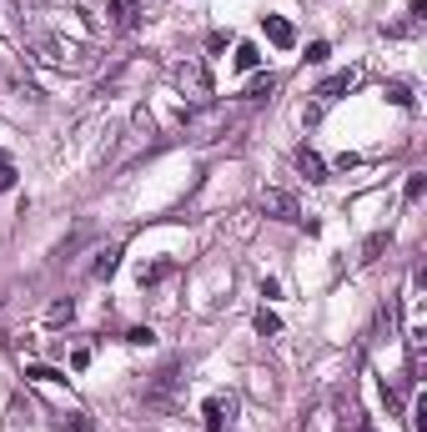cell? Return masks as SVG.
I'll return each mask as SVG.
<instances>
[{"mask_svg": "<svg viewBox=\"0 0 427 432\" xmlns=\"http://www.w3.org/2000/svg\"><path fill=\"white\" fill-rule=\"evenodd\" d=\"M232 412H237L232 397H206V402H201V422H206V432H222V427L232 422Z\"/></svg>", "mask_w": 427, "mask_h": 432, "instance_id": "obj_2", "label": "cell"}, {"mask_svg": "<svg viewBox=\"0 0 427 432\" xmlns=\"http://www.w3.org/2000/svg\"><path fill=\"white\" fill-rule=\"evenodd\" d=\"M166 272H171V261H156V266H146V272H141V287H146V282H161Z\"/></svg>", "mask_w": 427, "mask_h": 432, "instance_id": "obj_17", "label": "cell"}, {"mask_svg": "<svg viewBox=\"0 0 427 432\" xmlns=\"http://www.w3.org/2000/svg\"><path fill=\"white\" fill-rule=\"evenodd\" d=\"M76 317V302H56V307H50V322H71Z\"/></svg>", "mask_w": 427, "mask_h": 432, "instance_id": "obj_19", "label": "cell"}, {"mask_svg": "<svg viewBox=\"0 0 427 432\" xmlns=\"http://www.w3.org/2000/svg\"><path fill=\"white\" fill-rule=\"evenodd\" d=\"M256 332H261V337H277V332H282L277 312H266V307H261V312H256Z\"/></svg>", "mask_w": 427, "mask_h": 432, "instance_id": "obj_11", "label": "cell"}, {"mask_svg": "<svg viewBox=\"0 0 427 432\" xmlns=\"http://www.w3.org/2000/svg\"><path fill=\"white\" fill-rule=\"evenodd\" d=\"M106 16H111V25H116V30H131V25H136L131 0H111V6H106Z\"/></svg>", "mask_w": 427, "mask_h": 432, "instance_id": "obj_5", "label": "cell"}, {"mask_svg": "<svg viewBox=\"0 0 427 432\" xmlns=\"http://www.w3.org/2000/svg\"><path fill=\"white\" fill-rule=\"evenodd\" d=\"M256 66H261V50H256L251 40H241V45H237V71H256Z\"/></svg>", "mask_w": 427, "mask_h": 432, "instance_id": "obj_8", "label": "cell"}, {"mask_svg": "<svg viewBox=\"0 0 427 432\" xmlns=\"http://www.w3.org/2000/svg\"><path fill=\"white\" fill-rule=\"evenodd\" d=\"M272 91H277V76L266 71V76H256V81L246 86V101H261V96H272Z\"/></svg>", "mask_w": 427, "mask_h": 432, "instance_id": "obj_9", "label": "cell"}, {"mask_svg": "<svg viewBox=\"0 0 427 432\" xmlns=\"http://www.w3.org/2000/svg\"><path fill=\"white\" fill-rule=\"evenodd\" d=\"M327 56H332V45H327V40H312V45H307V61H312V66H322Z\"/></svg>", "mask_w": 427, "mask_h": 432, "instance_id": "obj_13", "label": "cell"}, {"mask_svg": "<svg viewBox=\"0 0 427 432\" xmlns=\"http://www.w3.org/2000/svg\"><path fill=\"white\" fill-rule=\"evenodd\" d=\"M412 432H427V397H417L412 407Z\"/></svg>", "mask_w": 427, "mask_h": 432, "instance_id": "obj_18", "label": "cell"}, {"mask_svg": "<svg viewBox=\"0 0 427 432\" xmlns=\"http://www.w3.org/2000/svg\"><path fill=\"white\" fill-rule=\"evenodd\" d=\"M261 30H266V40H272L277 50H292V45H297V30H292V21H282V16H261Z\"/></svg>", "mask_w": 427, "mask_h": 432, "instance_id": "obj_3", "label": "cell"}, {"mask_svg": "<svg viewBox=\"0 0 427 432\" xmlns=\"http://www.w3.org/2000/svg\"><path fill=\"white\" fill-rule=\"evenodd\" d=\"M25 377H30V382H66V372H56V367H40V362H30V367H25Z\"/></svg>", "mask_w": 427, "mask_h": 432, "instance_id": "obj_10", "label": "cell"}, {"mask_svg": "<svg viewBox=\"0 0 427 432\" xmlns=\"http://www.w3.org/2000/svg\"><path fill=\"white\" fill-rule=\"evenodd\" d=\"M387 101H392V106H412V91H407L402 81H392V86H387Z\"/></svg>", "mask_w": 427, "mask_h": 432, "instance_id": "obj_14", "label": "cell"}, {"mask_svg": "<svg viewBox=\"0 0 427 432\" xmlns=\"http://www.w3.org/2000/svg\"><path fill=\"white\" fill-rule=\"evenodd\" d=\"M256 201H261V211H266V216H277V222H302V211H297L292 191H282V186H266Z\"/></svg>", "mask_w": 427, "mask_h": 432, "instance_id": "obj_1", "label": "cell"}, {"mask_svg": "<svg viewBox=\"0 0 427 432\" xmlns=\"http://www.w3.org/2000/svg\"><path fill=\"white\" fill-rule=\"evenodd\" d=\"M422 191H427V176L412 171V176H407V201H422Z\"/></svg>", "mask_w": 427, "mask_h": 432, "instance_id": "obj_15", "label": "cell"}, {"mask_svg": "<svg viewBox=\"0 0 427 432\" xmlns=\"http://www.w3.org/2000/svg\"><path fill=\"white\" fill-rule=\"evenodd\" d=\"M116 261H121V246H106V251L96 256V266H91V277H111Z\"/></svg>", "mask_w": 427, "mask_h": 432, "instance_id": "obj_7", "label": "cell"}, {"mask_svg": "<svg viewBox=\"0 0 427 432\" xmlns=\"http://www.w3.org/2000/svg\"><path fill=\"white\" fill-rule=\"evenodd\" d=\"M352 81H357V71H337V76H327L317 86V96H342V91H352Z\"/></svg>", "mask_w": 427, "mask_h": 432, "instance_id": "obj_6", "label": "cell"}, {"mask_svg": "<svg viewBox=\"0 0 427 432\" xmlns=\"http://www.w3.org/2000/svg\"><path fill=\"white\" fill-rule=\"evenodd\" d=\"M126 342H131V347H151V342H156V332H151V327H131V332H126Z\"/></svg>", "mask_w": 427, "mask_h": 432, "instance_id": "obj_16", "label": "cell"}, {"mask_svg": "<svg viewBox=\"0 0 427 432\" xmlns=\"http://www.w3.org/2000/svg\"><path fill=\"white\" fill-rule=\"evenodd\" d=\"M362 432H372V427H362Z\"/></svg>", "mask_w": 427, "mask_h": 432, "instance_id": "obj_21", "label": "cell"}, {"mask_svg": "<svg viewBox=\"0 0 427 432\" xmlns=\"http://www.w3.org/2000/svg\"><path fill=\"white\" fill-rule=\"evenodd\" d=\"M71 367H76V372H86V367H91V352H86V347H76V352H71Z\"/></svg>", "mask_w": 427, "mask_h": 432, "instance_id": "obj_20", "label": "cell"}, {"mask_svg": "<svg viewBox=\"0 0 427 432\" xmlns=\"http://www.w3.org/2000/svg\"><path fill=\"white\" fill-rule=\"evenodd\" d=\"M11 186H16V161L0 151V191H11Z\"/></svg>", "mask_w": 427, "mask_h": 432, "instance_id": "obj_12", "label": "cell"}, {"mask_svg": "<svg viewBox=\"0 0 427 432\" xmlns=\"http://www.w3.org/2000/svg\"><path fill=\"white\" fill-rule=\"evenodd\" d=\"M297 166L307 171V181H327V166H322V156H317V151H307V146L297 151Z\"/></svg>", "mask_w": 427, "mask_h": 432, "instance_id": "obj_4", "label": "cell"}]
</instances>
